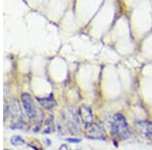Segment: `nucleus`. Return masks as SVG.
Segmentation results:
<instances>
[{"label":"nucleus","instance_id":"nucleus-2","mask_svg":"<svg viewBox=\"0 0 152 150\" xmlns=\"http://www.w3.org/2000/svg\"><path fill=\"white\" fill-rule=\"evenodd\" d=\"M21 102H23V109L29 119L33 121H40L42 118V113L35 107L31 95L28 93H23L21 95Z\"/></svg>","mask_w":152,"mask_h":150},{"label":"nucleus","instance_id":"nucleus-7","mask_svg":"<svg viewBox=\"0 0 152 150\" xmlns=\"http://www.w3.org/2000/svg\"><path fill=\"white\" fill-rule=\"evenodd\" d=\"M54 131V125H53V116L50 115L49 118L46 121V124H45V130H44V133L46 134H50Z\"/></svg>","mask_w":152,"mask_h":150},{"label":"nucleus","instance_id":"nucleus-8","mask_svg":"<svg viewBox=\"0 0 152 150\" xmlns=\"http://www.w3.org/2000/svg\"><path fill=\"white\" fill-rule=\"evenodd\" d=\"M11 144L14 145V146H18V145H23L24 144V141L23 139L21 138L20 136H13L10 140Z\"/></svg>","mask_w":152,"mask_h":150},{"label":"nucleus","instance_id":"nucleus-6","mask_svg":"<svg viewBox=\"0 0 152 150\" xmlns=\"http://www.w3.org/2000/svg\"><path fill=\"white\" fill-rule=\"evenodd\" d=\"M38 102L43 105L45 109H53L56 105L55 100L53 98V95H50L49 97H39Z\"/></svg>","mask_w":152,"mask_h":150},{"label":"nucleus","instance_id":"nucleus-1","mask_svg":"<svg viewBox=\"0 0 152 150\" xmlns=\"http://www.w3.org/2000/svg\"><path fill=\"white\" fill-rule=\"evenodd\" d=\"M112 132L117 138L121 140L129 138L130 136L129 126L123 115L116 114L114 116V119H113V123H112Z\"/></svg>","mask_w":152,"mask_h":150},{"label":"nucleus","instance_id":"nucleus-3","mask_svg":"<svg viewBox=\"0 0 152 150\" xmlns=\"http://www.w3.org/2000/svg\"><path fill=\"white\" fill-rule=\"evenodd\" d=\"M85 136L90 139H97V140H104L105 133L102 127L97 123H94L91 126L85 128Z\"/></svg>","mask_w":152,"mask_h":150},{"label":"nucleus","instance_id":"nucleus-10","mask_svg":"<svg viewBox=\"0 0 152 150\" xmlns=\"http://www.w3.org/2000/svg\"><path fill=\"white\" fill-rule=\"evenodd\" d=\"M60 150H69V148H68V147L66 146V145H61Z\"/></svg>","mask_w":152,"mask_h":150},{"label":"nucleus","instance_id":"nucleus-9","mask_svg":"<svg viewBox=\"0 0 152 150\" xmlns=\"http://www.w3.org/2000/svg\"><path fill=\"white\" fill-rule=\"evenodd\" d=\"M67 142H70V143H78V142L81 141V139H76V138H68L66 139Z\"/></svg>","mask_w":152,"mask_h":150},{"label":"nucleus","instance_id":"nucleus-4","mask_svg":"<svg viewBox=\"0 0 152 150\" xmlns=\"http://www.w3.org/2000/svg\"><path fill=\"white\" fill-rule=\"evenodd\" d=\"M78 113H79V117L85 128H88L94 124V115H92V110L89 107L84 105H81L78 110Z\"/></svg>","mask_w":152,"mask_h":150},{"label":"nucleus","instance_id":"nucleus-11","mask_svg":"<svg viewBox=\"0 0 152 150\" xmlns=\"http://www.w3.org/2000/svg\"><path fill=\"white\" fill-rule=\"evenodd\" d=\"M5 150H7V149H5Z\"/></svg>","mask_w":152,"mask_h":150},{"label":"nucleus","instance_id":"nucleus-5","mask_svg":"<svg viewBox=\"0 0 152 150\" xmlns=\"http://www.w3.org/2000/svg\"><path fill=\"white\" fill-rule=\"evenodd\" d=\"M136 128L143 137L152 139V122H137Z\"/></svg>","mask_w":152,"mask_h":150}]
</instances>
